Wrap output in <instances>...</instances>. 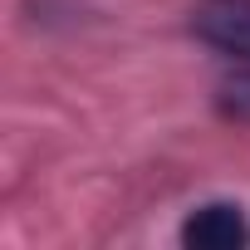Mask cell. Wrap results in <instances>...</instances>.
<instances>
[{
    "label": "cell",
    "instance_id": "6da1fadb",
    "mask_svg": "<svg viewBox=\"0 0 250 250\" xmlns=\"http://www.w3.org/2000/svg\"><path fill=\"white\" fill-rule=\"evenodd\" d=\"M191 35L240 64H250V0H201L191 10Z\"/></svg>",
    "mask_w": 250,
    "mask_h": 250
},
{
    "label": "cell",
    "instance_id": "3957f363",
    "mask_svg": "<svg viewBox=\"0 0 250 250\" xmlns=\"http://www.w3.org/2000/svg\"><path fill=\"white\" fill-rule=\"evenodd\" d=\"M221 108H226L230 118L250 123V69H240L235 79H226V83H221Z\"/></svg>",
    "mask_w": 250,
    "mask_h": 250
},
{
    "label": "cell",
    "instance_id": "7a4b0ae2",
    "mask_svg": "<svg viewBox=\"0 0 250 250\" xmlns=\"http://www.w3.org/2000/svg\"><path fill=\"white\" fill-rule=\"evenodd\" d=\"M182 245H191V250H240V245H250V226H245L240 206L211 201V206H196L182 221Z\"/></svg>",
    "mask_w": 250,
    "mask_h": 250
}]
</instances>
